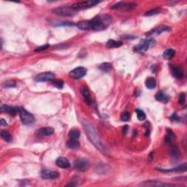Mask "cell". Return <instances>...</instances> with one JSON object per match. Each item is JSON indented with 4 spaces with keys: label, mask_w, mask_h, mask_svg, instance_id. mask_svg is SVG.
<instances>
[{
    "label": "cell",
    "mask_w": 187,
    "mask_h": 187,
    "mask_svg": "<svg viewBox=\"0 0 187 187\" xmlns=\"http://www.w3.org/2000/svg\"><path fill=\"white\" fill-rule=\"evenodd\" d=\"M159 13H160V9L159 8H154V9L150 10L147 11V12L145 13L144 15H145V16H152V15H157Z\"/></svg>",
    "instance_id": "f546056e"
},
{
    "label": "cell",
    "mask_w": 187,
    "mask_h": 187,
    "mask_svg": "<svg viewBox=\"0 0 187 187\" xmlns=\"http://www.w3.org/2000/svg\"><path fill=\"white\" fill-rule=\"evenodd\" d=\"M128 128H129V127L127 126V125L124 126V128H123V133H124V134H126L127 133V130H128Z\"/></svg>",
    "instance_id": "ab89813d"
},
{
    "label": "cell",
    "mask_w": 187,
    "mask_h": 187,
    "mask_svg": "<svg viewBox=\"0 0 187 187\" xmlns=\"http://www.w3.org/2000/svg\"><path fill=\"white\" fill-rule=\"evenodd\" d=\"M86 72H87V70L86 68H84V67H78L70 71L69 76L74 79H80L86 76Z\"/></svg>",
    "instance_id": "9c48e42d"
},
{
    "label": "cell",
    "mask_w": 187,
    "mask_h": 187,
    "mask_svg": "<svg viewBox=\"0 0 187 187\" xmlns=\"http://www.w3.org/2000/svg\"><path fill=\"white\" fill-rule=\"evenodd\" d=\"M170 119H173V120H179V116L176 113H173V114L170 116Z\"/></svg>",
    "instance_id": "74e56055"
},
{
    "label": "cell",
    "mask_w": 187,
    "mask_h": 187,
    "mask_svg": "<svg viewBox=\"0 0 187 187\" xmlns=\"http://www.w3.org/2000/svg\"><path fill=\"white\" fill-rule=\"evenodd\" d=\"M74 167L77 170L79 171H86L90 167V163L86 159L81 158L76 160L74 162Z\"/></svg>",
    "instance_id": "ba28073f"
},
{
    "label": "cell",
    "mask_w": 187,
    "mask_h": 187,
    "mask_svg": "<svg viewBox=\"0 0 187 187\" xmlns=\"http://www.w3.org/2000/svg\"><path fill=\"white\" fill-rule=\"evenodd\" d=\"M121 119L123 121H128L130 120L131 115L128 112H124L121 115Z\"/></svg>",
    "instance_id": "d6a6232c"
},
{
    "label": "cell",
    "mask_w": 187,
    "mask_h": 187,
    "mask_svg": "<svg viewBox=\"0 0 187 187\" xmlns=\"http://www.w3.org/2000/svg\"><path fill=\"white\" fill-rule=\"evenodd\" d=\"M175 54V51L173 49H167L166 51H165V52L163 53V58L166 60H170L172 59L174 56Z\"/></svg>",
    "instance_id": "cb8c5ba5"
},
{
    "label": "cell",
    "mask_w": 187,
    "mask_h": 187,
    "mask_svg": "<svg viewBox=\"0 0 187 187\" xmlns=\"http://www.w3.org/2000/svg\"><path fill=\"white\" fill-rule=\"evenodd\" d=\"M178 102L181 105H184L185 102H186V94L184 93H181L180 94V96H179Z\"/></svg>",
    "instance_id": "836d02e7"
},
{
    "label": "cell",
    "mask_w": 187,
    "mask_h": 187,
    "mask_svg": "<svg viewBox=\"0 0 187 187\" xmlns=\"http://www.w3.org/2000/svg\"><path fill=\"white\" fill-rule=\"evenodd\" d=\"M169 31H170V28L168 27V26H160L158 28L154 29L153 30L150 31V32H148V33H146V34L147 36L158 35V34H160L162 33V32H169Z\"/></svg>",
    "instance_id": "5bb4252c"
},
{
    "label": "cell",
    "mask_w": 187,
    "mask_h": 187,
    "mask_svg": "<svg viewBox=\"0 0 187 187\" xmlns=\"http://www.w3.org/2000/svg\"><path fill=\"white\" fill-rule=\"evenodd\" d=\"M53 13L63 17H72L77 14V10L72 9L71 7H60L54 8L52 10Z\"/></svg>",
    "instance_id": "3957f363"
},
{
    "label": "cell",
    "mask_w": 187,
    "mask_h": 187,
    "mask_svg": "<svg viewBox=\"0 0 187 187\" xmlns=\"http://www.w3.org/2000/svg\"><path fill=\"white\" fill-rule=\"evenodd\" d=\"M136 113H137V117L139 121H143L146 119V113H144V111H142L140 109H137L136 110Z\"/></svg>",
    "instance_id": "f1b7e54d"
},
{
    "label": "cell",
    "mask_w": 187,
    "mask_h": 187,
    "mask_svg": "<svg viewBox=\"0 0 187 187\" xmlns=\"http://www.w3.org/2000/svg\"><path fill=\"white\" fill-rule=\"evenodd\" d=\"M52 84H53L54 86H56V87L58 88H60V89H61V88H63L64 86V81L63 80H52Z\"/></svg>",
    "instance_id": "4dcf8cb0"
},
{
    "label": "cell",
    "mask_w": 187,
    "mask_h": 187,
    "mask_svg": "<svg viewBox=\"0 0 187 187\" xmlns=\"http://www.w3.org/2000/svg\"><path fill=\"white\" fill-rule=\"evenodd\" d=\"M123 45V42L121 41H116L114 40H109L107 41L106 46L108 49H114V48H119Z\"/></svg>",
    "instance_id": "7402d4cb"
},
{
    "label": "cell",
    "mask_w": 187,
    "mask_h": 187,
    "mask_svg": "<svg viewBox=\"0 0 187 187\" xmlns=\"http://www.w3.org/2000/svg\"><path fill=\"white\" fill-rule=\"evenodd\" d=\"M54 79V74L51 72H42L36 76L35 80L37 82L52 81Z\"/></svg>",
    "instance_id": "30bf717a"
},
{
    "label": "cell",
    "mask_w": 187,
    "mask_h": 187,
    "mask_svg": "<svg viewBox=\"0 0 187 187\" xmlns=\"http://www.w3.org/2000/svg\"><path fill=\"white\" fill-rule=\"evenodd\" d=\"M40 175L44 179H56L59 177V173L56 171L50 170V169H43Z\"/></svg>",
    "instance_id": "8fae6325"
},
{
    "label": "cell",
    "mask_w": 187,
    "mask_h": 187,
    "mask_svg": "<svg viewBox=\"0 0 187 187\" xmlns=\"http://www.w3.org/2000/svg\"><path fill=\"white\" fill-rule=\"evenodd\" d=\"M155 45H156V42L155 40L153 39L142 40L140 43L134 47V50L138 52H142V53H144V52L147 51L150 47L153 48L154 46H155Z\"/></svg>",
    "instance_id": "5b68a950"
},
{
    "label": "cell",
    "mask_w": 187,
    "mask_h": 187,
    "mask_svg": "<svg viewBox=\"0 0 187 187\" xmlns=\"http://www.w3.org/2000/svg\"><path fill=\"white\" fill-rule=\"evenodd\" d=\"M67 148H70V149L76 150L79 148L80 143H79V142L77 140H72L71 139V140H69L67 142Z\"/></svg>",
    "instance_id": "d4e9b609"
},
{
    "label": "cell",
    "mask_w": 187,
    "mask_h": 187,
    "mask_svg": "<svg viewBox=\"0 0 187 187\" xmlns=\"http://www.w3.org/2000/svg\"><path fill=\"white\" fill-rule=\"evenodd\" d=\"M80 135V133L78 130H72L69 132V138L72 140H78Z\"/></svg>",
    "instance_id": "4316f807"
},
{
    "label": "cell",
    "mask_w": 187,
    "mask_h": 187,
    "mask_svg": "<svg viewBox=\"0 0 187 187\" xmlns=\"http://www.w3.org/2000/svg\"><path fill=\"white\" fill-rule=\"evenodd\" d=\"M53 132H54V129L52 127H43L37 131L36 134L38 137H45L51 135L53 134Z\"/></svg>",
    "instance_id": "4fadbf2b"
},
{
    "label": "cell",
    "mask_w": 187,
    "mask_h": 187,
    "mask_svg": "<svg viewBox=\"0 0 187 187\" xmlns=\"http://www.w3.org/2000/svg\"><path fill=\"white\" fill-rule=\"evenodd\" d=\"M56 165L59 167L64 169L68 168L70 167V162H69V160L67 158L62 157L57 158V159L56 160Z\"/></svg>",
    "instance_id": "9a60e30c"
},
{
    "label": "cell",
    "mask_w": 187,
    "mask_h": 187,
    "mask_svg": "<svg viewBox=\"0 0 187 187\" xmlns=\"http://www.w3.org/2000/svg\"><path fill=\"white\" fill-rule=\"evenodd\" d=\"M77 27H78L81 30H91L90 29V24H89V20H84L82 21H80L78 24H76Z\"/></svg>",
    "instance_id": "44dd1931"
},
{
    "label": "cell",
    "mask_w": 187,
    "mask_h": 187,
    "mask_svg": "<svg viewBox=\"0 0 187 187\" xmlns=\"http://www.w3.org/2000/svg\"><path fill=\"white\" fill-rule=\"evenodd\" d=\"M80 92H81L86 103L87 104H92V98H91L90 92L89 91H88V88L85 86H80Z\"/></svg>",
    "instance_id": "ac0fdd59"
},
{
    "label": "cell",
    "mask_w": 187,
    "mask_h": 187,
    "mask_svg": "<svg viewBox=\"0 0 187 187\" xmlns=\"http://www.w3.org/2000/svg\"><path fill=\"white\" fill-rule=\"evenodd\" d=\"M171 151H172V155H173L175 157H177L179 155V151L178 148H177V147H175V146L172 148Z\"/></svg>",
    "instance_id": "d590c367"
},
{
    "label": "cell",
    "mask_w": 187,
    "mask_h": 187,
    "mask_svg": "<svg viewBox=\"0 0 187 187\" xmlns=\"http://www.w3.org/2000/svg\"><path fill=\"white\" fill-rule=\"evenodd\" d=\"M155 99L157 101L161 102L163 103H167L169 101V97L168 95H167L163 91H159V92H157L155 95Z\"/></svg>",
    "instance_id": "ffe728a7"
},
{
    "label": "cell",
    "mask_w": 187,
    "mask_h": 187,
    "mask_svg": "<svg viewBox=\"0 0 187 187\" xmlns=\"http://www.w3.org/2000/svg\"><path fill=\"white\" fill-rule=\"evenodd\" d=\"M82 124L85 130V132L86 133V135H87L88 139L90 140V141L92 142V144H93L99 151H101V153L105 154V155H107L108 152H107V148L103 145V142H102L101 139H100L99 134H98L97 131L96 130L95 127L91 124L89 121L86 120H83Z\"/></svg>",
    "instance_id": "6da1fadb"
},
{
    "label": "cell",
    "mask_w": 187,
    "mask_h": 187,
    "mask_svg": "<svg viewBox=\"0 0 187 187\" xmlns=\"http://www.w3.org/2000/svg\"><path fill=\"white\" fill-rule=\"evenodd\" d=\"M171 72L173 77L176 78H182L184 77V71L180 65H170Z\"/></svg>",
    "instance_id": "7c38bea8"
},
{
    "label": "cell",
    "mask_w": 187,
    "mask_h": 187,
    "mask_svg": "<svg viewBox=\"0 0 187 187\" xmlns=\"http://www.w3.org/2000/svg\"><path fill=\"white\" fill-rule=\"evenodd\" d=\"M18 112L19 114H20L21 121L23 124L25 125H29L34 123V117L32 113H30L29 112H28L24 108H22V107L19 108Z\"/></svg>",
    "instance_id": "8992f818"
},
{
    "label": "cell",
    "mask_w": 187,
    "mask_h": 187,
    "mask_svg": "<svg viewBox=\"0 0 187 187\" xmlns=\"http://www.w3.org/2000/svg\"><path fill=\"white\" fill-rule=\"evenodd\" d=\"M111 17L107 14L99 15L89 20L91 30L102 31L105 30L111 24Z\"/></svg>",
    "instance_id": "7a4b0ae2"
},
{
    "label": "cell",
    "mask_w": 187,
    "mask_h": 187,
    "mask_svg": "<svg viewBox=\"0 0 187 187\" xmlns=\"http://www.w3.org/2000/svg\"><path fill=\"white\" fill-rule=\"evenodd\" d=\"M99 68L101 69L102 71H103V72H109L112 70V69H113V67H112V64L111 63L105 62V63L101 64H100L99 66Z\"/></svg>",
    "instance_id": "484cf974"
},
{
    "label": "cell",
    "mask_w": 187,
    "mask_h": 187,
    "mask_svg": "<svg viewBox=\"0 0 187 187\" xmlns=\"http://www.w3.org/2000/svg\"><path fill=\"white\" fill-rule=\"evenodd\" d=\"M15 85H16V83L14 80H8V81L5 82L3 84V87L4 88H12L15 86Z\"/></svg>",
    "instance_id": "1f68e13d"
},
{
    "label": "cell",
    "mask_w": 187,
    "mask_h": 187,
    "mask_svg": "<svg viewBox=\"0 0 187 187\" xmlns=\"http://www.w3.org/2000/svg\"><path fill=\"white\" fill-rule=\"evenodd\" d=\"M140 186H155V187H173V186H183L181 185L175 184H169V183H164L159 181H154V180H148V181H144L142 182L139 184Z\"/></svg>",
    "instance_id": "277c9868"
},
{
    "label": "cell",
    "mask_w": 187,
    "mask_h": 187,
    "mask_svg": "<svg viewBox=\"0 0 187 187\" xmlns=\"http://www.w3.org/2000/svg\"><path fill=\"white\" fill-rule=\"evenodd\" d=\"M0 134H1V137L4 139V140H5V141L9 142L12 141V140H13L12 137H11L10 134L9 133L7 132V131H5V130L1 131V133H0Z\"/></svg>",
    "instance_id": "83f0119b"
},
{
    "label": "cell",
    "mask_w": 187,
    "mask_h": 187,
    "mask_svg": "<svg viewBox=\"0 0 187 187\" xmlns=\"http://www.w3.org/2000/svg\"><path fill=\"white\" fill-rule=\"evenodd\" d=\"M157 170L162 171V172H185L186 170V163H184L182 165L174 167L171 169H157Z\"/></svg>",
    "instance_id": "e0dca14e"
},
{
    "label": "cell",
    "mask_w": 187,
    "mask_h": 187,
    "mask_svg": "<svg viewBox=\"0 0 187 187\" xmlns=\"http://www.w3.org/2000/svg\"><path fill=\"white\" fill-rule=\"evenodd\" d=\"M0 124H1L2 126H3V127L7 126V124L6 121H5V119H2L1 121H0Z\"/></svg>",
    "instance_id": "f35d334b"
},
{
    "label": "cell",
    "mask_w": 187,
    "mask_h": 187,
    "mask_svg": "<svg viewBox=\"0 0 187 187\" xmlns=\"http://www.w3.org/2000/svg\"><path fill=\"white\" fill-rule=\"evenodd\" d=\"M145 84L148 89H153V88H155L156 86H157V82H156L155 78L150 77V78H148L146 79Z\"/></svg>",
    "instance_id": "603a6c76"
},
{
    "label": "cell",
    "mask_w": 187,
    "mask_h": 187,
    "mask_svg": "<svg viewBox=\"0 0 187 187\" xmlns=\"http://www.w3.org/2000/svg\"><path fill=\"white\" fill-rule=\"evenodd\" d=\"M19 108H20V107H13L7 105H2L1 107V111L2 112H5V113H9L10 115L14 116V115H16V113H18Z\"/></svg>",
    "instance_id": "2e32d148"
},
{
    "label": "cell",
    "mask_w": 187,
    "mask_h": 187,
    "mask_svg": "<svg viewBox=\"0 0 187 187\" xmlns=\"http://www.w3.org/2000/svg\"><path fill=\"white\" fill-rule=\"evenodd\" d=\"M99 2V1H95V0L80 2H76L72 4V5H71V7H72V9L76 10H85L94 6V5H96Z\"/></svg>",
    "instance_id": "52a82bcc"
},
{
    "label": "cell",
    "mask_w": 187,
    "mask_h": 187,
    "mask_svg": "<svg viewBox=\"0 0 187 187\" xmlns=\"http://www.w3.org/2000/svg\"><path fill=\"white\" fill-rule=\"evenodd\" d=\"M121 37L123 38V39H125V40H133V39H135V37H132L131 35H126V36H122Z\"/></svg>",
    "instance_id": "8d00e7d4"
},
{
    "label": "cell",
    "mask_w": 187,
    "mask_h": 187,
    "mask_svg": "<svg viewBox=\"0 0 187 187\" xmlns=\"http://www.w3.org/2000/svg\"><path fill=\"white\" fill-rule=\"evenodd\" d=\"M135 7V5L133 3H126L123 2H119L112 7V9H119V8H126V9H132Z\"/></svg>",
    "instance_id": "d6986e66"
},
{
    "label": "cell",
    "mask_w": 187,
    "mask_h": 187,
    "mask_svg": "<svg viewBox=\"0 0 187 187\" xmlns=\"http://www.w3.org/2000/svg\"><path fill=\"white\" fill-rule=\"evenodd\" d=\"M50 47L49 45H42V46H40V47H37V49L34 50V51L36 52H39V51H44V50L48 49Z\"/></svg>",
    "instance_id": "e575fe53"
}]
</instances>
